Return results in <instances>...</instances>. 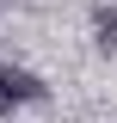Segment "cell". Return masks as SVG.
Segmentation results:
<instances>
[{
  "label": "cell",
  "instance_id": "1",
  "mask_svg": "<svg viewBox=\"0 0 117 123\" xmlns=\"http://www.w3.org/2000/svg\"><path fill=\"white\" fill-rule=\"evenodd\" d=\"M0 86L13 92L19 105H37V98H43V80H37V74H25V68H6V74H0Z\"/></svg>",
  "mask_w": 117,
  "mask_h": 123
},
{
  "label": "cell",
  "instance_id": "2",
  "mask_svg": "<svg viewBox=\"0 0 117 123\" xmlns=\"http://www.w3.org/2000/svg\"><path fill=\"white\" fill-rule=\"evenodd\" d=\"M92 25H99L105 43H117V6H99V18H92Z\"/></svg>",
  "mask_w": 117,
  "mask_h": 123
},
{
  "label": "cell",
  "instance_id": "3",
  "mask_svg": "<svg viewBox=\"0 0 117 123\" xmlns=\"http://www.w3.org/2000/svg\"><path fill=\"white\" fill-rule=\"evenodd\" d=\"M13 105H19V98H13L6 86H0V117H13Z\"/></svg>",
  "mask_w": 117,
  "mask_h": 123
}]
</instances>
